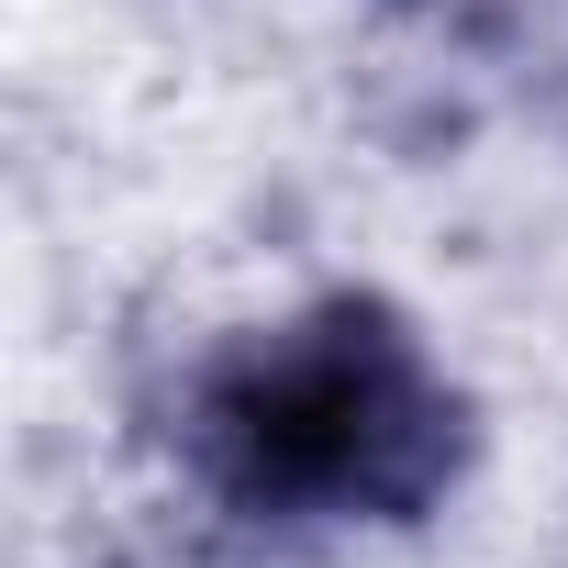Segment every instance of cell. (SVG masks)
<instances>
[{
    "label": "cell",
    "mask_w": 568,
    "mask_h": 568,
    "mask_svg": "<svg viewBox=\"0 0 568 568\" xmlns=\"http://www.w3.org/2000/svg\"><path fill=\"white\" fill-rule=\"evenodd\" d=\"M201 446L245 501L413 513L446 479V390L379 313H324L245 346L212 379Z\"/></svg>",
    "instance_id": "1"
}]
</instances>
